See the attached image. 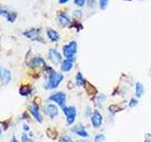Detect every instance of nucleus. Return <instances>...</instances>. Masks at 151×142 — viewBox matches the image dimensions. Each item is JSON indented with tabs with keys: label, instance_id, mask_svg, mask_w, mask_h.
Segmentation results:
<instances>
[{
	"label": "nucleus",
	"instance_id": "nucleus-1",
	"mask_svg": "<svg viewBox=\"0 0 151 142\" xmlns=\"http://www.w3.org/2000/svg\"><path fill=\"white\" fill-rule=\"evenodd\" d=\"M45 71L48 75V81L45 84L46 89H55L59 86V84L62 83L63 80V75L60 73H57L52 67L46 66Z\"/></svg>",
	"mask_w": 151,
	"mask_h": 142
},
{
	"label": "nucleus",
	"instance_id": "nucleus-2",
	"mask_svg": "<svg viewBox=\"0 0 151 142\" xmlns=\"http://www.w3.org/2000/svg\"><path fill=\"white\" fill-rule=\"evenodd\" d=\"M78 51V45L76 41L70 42L68 45H65L62 47V52L66 60L74 63L76 61V53Z\"/></svg>",
	"mask_w": 151,
	"mask_h": 142
},
{
	"label": "nucleus",
	"instance_id": "nucleus-3",
	"mask_svg": "<svg viewBox=\"0 0 151 142\" xmlns=\"http://www.w3.org/2000/svg\"><path fill=\"white\" fill-rule=\"evenodd\" d=\"M62 112L66 116V124L67 125H72L77 116V109L74 106H64L62 108Z\"/></svg>",
	"mask_w": 151,
	"mask_h": 142
},
{
	"label": "nucleus",
	"instance_id": "nucleus-4",
	"mask_svg": "<svg viewBox=\"0 0 151 142\" xmlns=\"http://www.w3.org/2000/svg\"><path fill=\"white\" fill-rule=\"evenodd\" d=\"M48 101L55 102L62 108H63L66 103V96L63 92H57V93L50 96L48 98Z\"/></svg>",
	"mask_w": 151,
	"mask_h": 142
},
{
	"label": "nucleus",
	"instance_id": "nucleus-5",
	"mask_svg": "<svg viewBox=\"0 0 151 142\" xmlns=\"http://www.w3.org/2000/svg\"><path fill=\"white\" fill-rule=\"evenodd\" d=\"M91 122H92V125L95 127V129H98V128L101 127L102 122H103V116L98 110H95L93 113L92 114Z\"/></svg>",
	"mask_w": 151,
	"mask_h": 142
},
{
	"label": "nucleus",
	"instance_id": "nucleus-6",
	"mask_svg": "<svg viewBox=\"0 0 151 142\" xmlns=\"http://www.w3.org/2000/svg\"><path fill=\"white\" fill-rule=\"evenodd\" d=\"M48 57L53 63L55 65H58V63H62V54L57 50L55 48H50L49 49V52H48Z\"/></svg>",
	"mask_w": 151,
	"mask_h": 142
},
{
	"label": "nucleus",
	"instance_id": "nucleus-7",
	"mask_svg": "<svg viewBox=\"0 0 151 142\" xmlns=\"http://www.w3.org/2000/svg\"><path fill=\"white\" fill-rule=\"evenodd\" d=\"M0 15L4 16L5 18L10 23L14 22L15 19L17 18V13L15 12H12V10H7L4 8H0Z\"/></svg>",
	"mask_w": 151,
	"mask_h": 142
},
{
	"label": "nucleus",
	"instance_id": "nucleus-8",
	"mask_svg": "<svg viewBox=\"0 0 151 142\" xmlns=\"http://www.w3.org/2000/svg\"><path fill=\"white\" fill-rule=\"evenodd\" d=\"M30 114L32 115V116L37 120L38 122H42L43 121V116L41 115V113H40V108H39V105L37 104H35L32 102V104L30 105Z\"/></svg>",
	"mask_w": 151,
	"mask_h": 142
},
{
	"label": "nucleus",
	"instance_id": "nucleus-9",
	"mask_svg": "<svg viewBox=\"0 0 151 142\" xmlns=\"http://www.w3.org/2000/svg\"><path fill=\"white\" fill-rule=\"evenodd\" d=\"M28 66L31 68H38V67H46V63L42 57H34L28 63Z\"/></svg>",
	"mask_w": 151,
	"mask_h": 142
},
{
	"label": "nucleus",
	"instance_id": "nucleus-10",
	"mask_svg": "<svg viewBox=\"0 0 151 142\" xmlns=\"http://www.w3.org/2000/svg\"><path fill=\"white\" fill-rule=\"evenodd\" d=\"M41 33V28H30V30H26L23 32V35L31 40L38 41L39 40V34Z\"/></svg>",
	"mask_w": 151,
	"mask_h": 142
},
{
	"label": "nucleus",
	"instance_id": "nucleus-11",
	"mask_svg": "<svg viewBox=\"0 0 151 142\" xmlns=\"http://www.w3.org/2000/svg\"><path fill=\"white\" fill-rule=\"evenodd\" d=\"M44 110L46 115L51 119H54L55 116H58V114H59V109L55 104H47Z\"/></svg>",
	"mask_w": 151,
	"mask_h": 142
},
{
	"label": "nucleus",
	"instance_id": "nucleus-12",
	"mask_svg": "<svg viewBox=\"0 0 151 142\" xmlns=\"http://www.w3.org/2000/svg\"><path fill=\"white\" fill-rule=\"evenodd\" d=\"M72 132L74 134H78V136H80L81 137H88L89 136V134L87 133V131L85 130V128L82 126V125H77L72 128Z\"/></svg>",
	"mask_w": 151,
	"mask_h": 142
},
{
	"label": "nucleus",
	"instance_id": "nucleus-13",
	"mask_svg": "<svg viewBox=\"0 0 151 142\" xmlns=\"http://www.w3.org/2000/svg\"><path fill=\"white\" fill-rule=\"evenodd\" d=\"M58 22L60 24V26L65 28L67 26H69L71 21H70L69 17H68V15H66V14H64V13H60L58 16Z\"/></svg>",
	"mask_w": 151,
	"mask_h": 142
},
{
	"label": "nucleus",
	"instance_id": "nucleus-14",
	"mask_svg": "<svg viewBox=\"0 0 151 142\" xmlns=\"http://www.w3.org/2000/svg\"><path fill=\"white\" fill-rule=\"evenodd\" d=\"M0 80H1L3 84H8L12 80V72L9 69H3Z\"/></svg>",
	"mask_w": 151,
	"mask_h": 142
},
{
	"label": "nucleus",
	"instance_id": "nucleus-15",
	"mask_svg": "<svg viewBox=\"0 0 151 142\" xmlns=\"http://www.w3.org/2000/svg\"><path fill=\"white\" fill-rule=\"evenodd\" d=\"M32 92H33V89L30 85H22L19 89V93L23 97H28V96L32 94Z\"/></svg>",
	"mask_w": 151,
	"mask_h": 142
},
{
	"label": "nucleus",
	"instance_id": "nucleus-16",
	"mask_svg": "<svg viewBox=\"0 0 151 142\" xmlns=\"http://www.w3.org/2000/svg\"><path fill=\"white\" fill-rule=\"evenodd\" d=\"M46 35L51 42H57L60 40V34L54 30H48L46 31Z\"/></svg>",
	"mask_w": 151,
	"mask_h": 142
},
{
	"label": "nucleus",
	"instance_id": "nucleus-17",
	"mask_svg": "<svg viewBox=\"0 0 151 142\" xmlns=\"http://www.w3.org/2000/svg\"><path fill=\"white\" fill-rule=\"evenodd\" d=\"M73 68V63L68 61V60H63L60 63V69H62L63 72H68Z\"/></svg>",
	"mask_w": 151,
	"mask_h": 142
},
{
	"label": "nucleus",
	"instance_id": "nucleus-18",
	"mask_svg": "<svg viewBox=\"0 0 151 142\" xmlns=\"http://www.w3.org/2000/svg\"><path fill=\"white\" fill-rule=\"evenodd\" d=\"M84 86H85V90L88 93V95H90V96H95L96 93H97V91H96L95 87L93 86V84L88 83V81H85Z\"/></svg>",
	"mask_w": 151,
	"mask_h": 142
},
{
	"label": "nucleus",
	"instance_id": "nucleus-19",
	"mask_svg": "<svg viewBox=\"0 0 151 142\" xmlns=\"http://www.w3.org/2000/svg\"><path fill=\"white\" fill-rule=\"evenodd\" d=\"M145 93V86L141 83H136V89H135V95L137 98H141Z\"/></svg>",
	"mask_w": 151,
	"mask_h": 142
},
{
	"label": "nucleus",
	"instance_id": "nucleus-20",
	"mask_svg": "<svg viewBox=\"0 0 151 142\" xmlns=\"http://www.w3.org/2000/svg\"><path fill=\"white\" fill-rule=\"evenodd\" d=\"M85 81H86L83 79V76H82V74L80 72H78L77 75H76V83H77L78 86H82V85H84Z\"/></svg>",
	"mask_w": 151,
	"mask_h": 142
},
{
	"label": "nucleus",
	"instance_id": "nucleus-21",
	"mask_svg": "<svg viewBox=\"0 0 151 142\" xmlns=\"http://www.w3.org/2000/svg\"><path fill=\"white\" fill-rule=\"evenodd\" d=\"M46 134H47V136L49 138H51V139H56L57 136H58V134L54 129H51V128H49V129L46 130Z\"/></svg>",
	"mask_w": 151,
	"mask_h": 142
},
{
	"label": "nucleus",
	"instance_id": "nucleus-22",
	"mask_svg": "<svg viewBox=\"0 0 151 142\" xmlns=\"http://www.w3.org/2000/svg\"><path fill=\"white\" fill-rule=\"evenodd\" d=\"M106 101V96L104 94H100L98 95L97 97H96V104H97L98 106L102 105L103 102Z\"/></svg>",
	"mask_w": 151,
	"mask_h": 142
},
{
	"label": "nucleus",
	"instance_id": "nucleus-23",
	"mask_svg": "<svg viewBox=\"0 0 151 142\" xmlns=\"http://www.w3.org/2000/svg\"><path fill=\"white\" fill-rule=\"evenodd\" d=\"M104 140H105V136L103 134H99L95 136L93 142H104Z\"/></svg>",
	"mask_w": 151,
	"mask_h": 142
},
{
	"label": "nucleus",
	"instance_id": "nucleus-24",
	"mask_svg": "<svg viewBox=\"0 0 151 142\" xmlns=\"http://www.w3.org/2000/svg\"><path fill=\"white\" fill-rule=\"evenodd\" d=\"M110 0H99V7L101 10H105L107 8L108 4H109Z\"/></svg>",
	"mask_w": 151,
	"mask_h": 142
},
{
	"label": "nucleus",
	"instance_id": "nucleus-25",
	"mask_svg": "<svg viewBox=\"0 0 151 142\" xmlns=\"http://www.w3.org/2000/svg\"><path fill=\"white\" fill-rule=\"evenodd\" d=\"M109 110H110V112L111 114H114V113H116V112H119L120 110H121V108L117 107L116 105H111L110 107H109Z\"/></svg>",
	"mask_w": 151,
	"mask_h": 142
},
{
	"label": "nucleus",
	"instance_id": "nucleus-26",
	"mask_svg": "<svg viewBox=\"0 0 151 142\" xmlns=\"http://www.w3.org/2000/svg\"><path fill=\"white\" fill-rule=\"evenodd\" d=\"M138 104V99H135V98H132L130 99V101H129V107H135L136 105Z\"/></svg>",
	"mask_w": 151,
	"mask_h": 142
},
{
	"label": "nucleus",
	"instance_id": "nucleus-27",
	"mask_svg": "<svg viewBox=\"0 0 151 142\" xmlns=\"http://www.w3.org/2000/svg\"><path fill=\"white\" fill-rule=\"evenodd\" d=\"M60 142H74V141L72 140L71 137L67 136H62V137L60 139Z\"/></svg>",
	"mask_w": 151,
	"mask_h": 142
},
{
	"label": "nucleus",
	"instance_id": "nucleus-28",
	"mask_svg": "<svg viewBox=\"0 0 151 142\" xmlns=\"http://www.w3.org/2000/svg\"><path fill=\"white\" fill-rule=\"evenodd\" d=\"M85 2H86V0H75V4L78 7H83Z\"/></svg>",
	"mask_w": 151,
	"mask_h": 142
},
{
	"label": "nucleus",
	"instance_id": "nucleus-29",
	"mask_svg": "<svg viewBox=\"0 0 151 142\" xmlns=\"http://www.w3.org/2000/svg\"><path fill=\"white\" fill-rule=\"evenodd\" d=\"M74 16L76 19H80L81 16H82V13L80 10H75L74 12Z\"/></svg>",
	"mask_w": 151,
	"mask_h": 142
},
{
	"label": "nucleus",
	"instance_id": "nucleus-30",
	"mask_svg": "<svg viewBox=\"0 0 151 142\" xmlns=\"http://www.w3.org/2000/svg\"><path fill=\"white\" fill-rule=\"evenodd\" d=\"M21 139H22V142H30V136H28V134H23Z\"/></svg>",
	"mask_w": 151,
	"mask_h": 142
},
{
	"label": "nucleus",
	"instance_id": "nucleus-31",
	"mask_svg": "<svg viewBox=\"0 0 151 142\" xmlns=\"http://www.w3.org/2000/svg\"><path fill=\"white\" fill-rule=\"evenodd\" d=\"M92 109L90 108V107H86V110H85V113H84V115L85 116H92Z\"/></svg>",
	"mask_w": 151,
	"mask_h": 142
},
{
	"label": "nucleus",
	"instance_id": "nucleus-32",
	"mask_svg": "<svg viewBox=\"0 0 151 142\" xmlns=\"http://www.w3.org/2000/svg\"><path fill=\"white\" fill-rule=\"evenodd\" d=\"M33 103L37 104V105L41 104V98L40 97H35L34 99H33Z\"/></svg>",
	"mask_w": 151,
	"mask_h": 142
},
{
	"label": "nucleus",
	"instance_id": "nucleus-33",
	"mask_svg": "<svg viewBox=\"0 0 151 142\" xmlns=\"http://www.w3.org/2000/svg\"><path fill=\"white\" fill-rule=\"evenodd\" d=\"M95 0H88V6L90 8L95 6Z\"/></svg>",
	"mask_w": 151,
	"mask_h": 142
},
{
	"label": "nucleus",
	"instance_id": "nucleus-34",
	"mask_svg": "<svg viewBox=\"0 0 151 142\" xmlns=\"http://www.w3.org/2000/svg\"><path fill=\"white\" fill-rule=\"evenodd\" d=\"M3 127H4V130H7L9 128V122L8 121H4L3 122Z\"/></svg>",
	"mask_w": 151,
	"mask_h": 142
},
{
	"label": "nucleus",
	"instance_id": "nucleus-35",
	"mask_svg": "<svg viewBox=\"0 0 151 142\" xmlns=\"http://www.w3.org/2000/svg\"><path fill=\"white\" fill-rule=\"evenodd\" d=\"M23 129L25 131H28V130H30V127H28V125H27V124H24V125H23Z\"/></svg>",
	"mask_w": 151,
	"mask_h": 142
},
{
	"label": "nucleus",
	"instance_id": "nucleus-36",
	"mask_svg": "<svg viewBox=\"0 0 151 142\" xmlns=\"http://www.w3.org/2000/svg\"><path fill=\"white\" fill-rule=\"evenodd\" d=\"M68 1H69V0H59V3L60 4H64V3H66Z\"/></svg>",
	"mask_w": 151,
	"mask_h": 142
},
{
	"label": "nucleus",
	"instance_id": "nucleus-37",
	"mask_svg": "<svg viewBox=\"0 0 151 142\" xmlns=\"http://www.w3.org/2000/svg\"><path fill=\"white\" fill-rule=\"evenodd\" d=\"M10 142H19V141H18V140L16 139V138L13 136V137L12 138V141H10Z\"/></svg>",
	"mask_w": 151,
	"mask_h": 142
},
{
	"label": "nucleus",
	"instance_id": "nucleus-38",
	"mask_svg": "<svg viewBox=\"0 0 151 142\" xmlns=\"http://www.w3.org/2000/svg\"><path fill=\"white\" fill-rule=\"evenodd\" d=\"M2 71H3V69L1 68V65H0V77H1V75H2Z\"/></svg>",
	"mask_w": 151,
	"mask_h": 142
},
{
	"label": "nucleus",
	"instance_id": "nucleus-39",
	"mask_svg": "<svg viewBox=\"0 0 151 142\" xmlns=\"http://www.w3.org/2000/svg\"><path fill=\"white\" fill-rule=\"evenodd\" d=\"M145 142H150V139L149 138H146V139L145 140Z\"/></svg>",
	"mask_w": 151,
	"mask_h": 142
},
{
	"label": "nucleus",
	"instance_id": "nucleus-40",
	"mask_svg": "<svg viewBox=\"0 0 151 142\" xmlns=\"http://www.w3.org/2000/svg\"><path fill=\"white\" fill-rule=\"evenodd\" d=\"M77 142H89V141H86V140H80V141H77Z\"/></svg>",
	"mask_w": 151,
	"mask_h": 142
},
{
	"label": "nucleus",
	"instance_id": "nucleus-41",
	"mask_svg": "<svg viewBox=\"0 0 151 142\" xmlns=\"http://www.w3.org/2000/svg\"><path fill=\"white\" fill-rule=\"evenodd\" d=\"M2 136V130H0V137Z\"/></svg>",
	"mask_w": 151,
	"mask_h": 142
},
{
	"label": "nucleus",
	"instance_id": "nucleus-42",
	"mask_svg": "<svg viewBox=\"0 0 151 142\" xmlns=\"http://www.w3.org/2000/svg\"><path fill=\"white\" fill-rule=\"evenodd\" d=\"M30 142H33V141H32V140H30Z\"/></svg>",
	"mask_w": 151,
	"mask_h": 142
},
{
	"label": "nucleus",
	"instance_id": "nucleus-43",
	"mask_svg": "<svg viewBox=\"0 0 151 142\" xmlns=\"http://www.w3.org/2000/svg\"><path fill=\"white\" fill-rule=\"evenodd\" d=\"M0 123H1V121H0Z\"/></svg>",
	"mask_w": 151,
	"mask_h": 142
}]
</instances>
